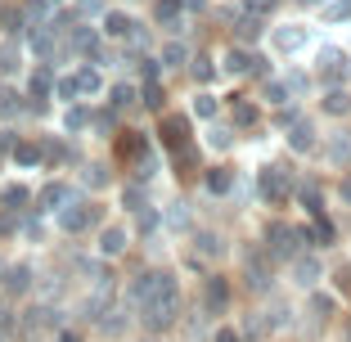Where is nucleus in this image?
I'll use <instances>...</instances> for the list:
<instances>
[{
    "label": "nucleus",
    "mask_w": 351,
    "mask_h": 342,
    "mask_svg": "<svg viewBox=\"0 0 351 342\" xmlns=\"http://www.w3.org/2000/svg\"><path fill=\"white\" fill-rule=\"evenodd\" d=\"M180 306H185V297H180V284H167V289H158L149 302H140L135 311H140V324H145L149 333H167L176 320H180Z\"/></svg>",
    "instance_id": "nucleus-1"
},
{
    "label": "nucleus",
    "mask_w": 351,
    "mask_h": 342,
    "mask_svg": "<svg viewBox=\"0 0 351 342\" xmlns=\"http://www.w3.org/2000/svg\"><path fill=\"white\" fill-rule=\"evenodd\" d=\"M45 329H63V311H59V306H50V302H41V306H27V311L19 315V329H14V333H23V338H36V333H45Z\"/></svg>",
    "instance_id": "nucleus-2"
},
{
    "label": "nucleus",
    "mask_w": 351,
    "mask_h": 342,
    "mask_svg": "<svg viewBox=\"0 0 351 342\" xmlns=\"http://www.w3.org/2000/svg\"><path fill=\"white\" fill-rule=\"evenodd\" d=\"M302 252V239L293 225H284V221H275V225L266 230V257L270 261H293Z\"/></svg>",
    "instance_id": "nucleus-3"
},
{
    "label": "nucleus",
    "mask_w": 351,
    "mask_h": 342,
    "mask_svg": "<svg viewBox=\"0 0 351 342\" xmlns=\"http://www.w3.org/2000/svg\"><path fill=\"white\" fill-rule=\"evenodd\" d=\"M95 221H99V208H95V203H82V198H73L68 208H59V230L63 234H82V230H90Z\"/></svg>",
    "instance_id": "nucleus-4"
},
{
    "label": "nucleus",
    "mask_w": 351,
    "mask_h": 342,
    "mask_svg": "<svg viewBox=\"0 0 351 342\" xmlns=\"http://www.w3.org/2000/svg\"><path fill=\"white\" fill-rule=\"evenodd\" d=\"M289 266H293V284H298L302 293H311L315 284L324 280V266H320V257H315V252H298Z\"/></svg>",
    "instance_id": "nucleus-5"
},
{
    "label": "nucleus",
    "mask_w": 351,
    "mask_h": 342,
    "mask_svg": "<svg viewBox=\"0 0 351 342\" xmlns=\"http://www.w3.org/2000/svg\"><path fill=\"white\" fill-rule=\"evenodd\" d=\"M36 284V270L27 266V261H14V266H5L0 270V289L10 293V297H23V293Z\"/></svg>",
    "instance_id": "nucleus-6"
},
{
    "label": "nucleus",
    "mask_w": 351,
    "mask_h": 342,
    "mask_svg": "<svg viewBox=\"0 0 351 342\" xmlns=\"http://www.w3.org/2000/svg\"><path fill=\"white\" fill-rule=\"evenodd\" d=\"M108 306H113V275H99L95 289H90V297L82 302V315H86V320H99Z\"/></svg>",
    "instance_id": "nucleus-7"
},
{
    "label": "nucleus",
    "mask_w": 351,
    "mask_h": 342,
    "mask_svg": "<svg viewBox=\"0 0 351 342\" xmlns=\"http://www.w3.org/2000/svg\"><path fill=\"white\" fill-rule=\"evenodd\" d=\"M261 198H270V203H284L289 198V167L284 162L261 167Z\"/></svg>",
    "instance_id": "nucleus-8"
},
{
    "label": "nucleus",
    "mask_w": 351,
    "mask_h": 342,
    "mask_svg": "<svg viewBox=\"0 0 351 342\" xmlns=\"http://www.w3.org/2000/svg\"><path fill=\"white\" fill-rule=\"evenodd\" d=\"M203 311L207 315H226L230 311V280L212 275V280L203 284Z\"/></svg>",
    "instance_id": "nucleus-9"
},
{
    "label": "nucleus",
    "mask_w": 351,
    "mask_h": 342,
    "mask_svg": "<svg viewBox=\"0 0 351 342\" xmlns=\"http://www.w3.org/2000/svg\"><path fill=\"white\" fill-rule=\"evenodd\" d=\"M289 149L293 154H315V149H320V135H315V126H311L306 117H293L289 122Z\"/></svg>",
    "instance_id": "nucleus-10"
},
{
    "label": "nucleus",
    "mask_w": 351,
    "mask_h": 342,
    "mask_svg": "<svg viewBox=\"0 0 351 342\" xmlns=\"http://www.w3.org/2000/svg\"><path fill=\"white\" fill-rule=\"evenodd\" d=\"M347 73H351V54L324 45V50H320V77H324V82H342Z\"/></svg>",
    "instance_id": "nucleus-11"
},
{
    "label": "nucleus",
    "mask_w": 351,
    "mask_h": 342,
    "mask_svg": "<svg viewBox=\"0 0 351 342\" xmlns=\"http://www.w3.org/2000/svg\"><path fill=\"white\" fill-rule=\"evenodd\" d=\"M270 41H275V50H284V54H298L302 45L311 41V32L302 27V23H284V27H275V36H270Z\"/></svg>",
    "instance_id": "nucleus-12"
},
{
    "label": "nucleus",
    "mask_w": 351,
    "mask_h": 342,
    "mask_svg": "<svg viewBox=\"0 0 351 342\" xmlns=\"http://www.w3.org/2000/svg\"><path fill=\"white\" fill-rule=\"evenodd\" d=\"M77 198V189L73 185H63V180H50V185L36 194V203H41V212H59V208H68Z\"/></svg>",
    "instance_id": "nucleus-13"
},
{
    "label": "nucleus",
    "mask_w": 351,
    "mask_h": 342,
    "mask_svg": "<svg viewBox=\"0 0 351 342\" xmlns=\"http://www.w3.org/2000/svg\"><path fill=\"white\" fill-rule=\"evenodd\" d=\"M324 162L329 167H351V131H333L324 140Z\"/></svg>",
    "instance_id": "nucleus-14"
},
{
    "label": "nucleus",
    "mask_w": 351,
    "mask_h": 342,
    "mask_svg": "<svg viewBox=\"0 0 351 342\" xmlns=\"http://www.w3.org/2000/svg\"><path fill=\"white\" fill-rule=\"evenodd\" d=\"M243 280H248L252 293H266V289H270V257H266V252H252V257H248Z\"/></svg>",
    "instance_id": "nucleus-15"
},
{
    "label": "nucleus",
    "mask_w": 351,
    "mask_h": 342,
    "mask_svg": "<svg viewBox=\"0 0 351 342\" xmlns=\"http://www.w3.org/2000/svg\"><path fill=\"white\" fill-rule=\"evenodd\" d=\"M194 257L221 261V257H226V239H221L217 230H198V234H194Z\"/></svg>",
    "instance_id": "nucleus-16"
},
{
    "label": "nucleus",
    "mask_w": 351,
    "mask_h": 342,
    "mask_svg": "<svg viewBox=\"0 0 351 342\" xmlns=\"http://www.w3.org/2000/svg\"><path fill=\"white\" fill-rule=\"evenodd\" d=\"M99 27H104V36L126 41V36H131V27H135V19H131V14H122V10H104L99 14Z\"/></svg>",
    "instance_id": "nucleus-17"
},
{
    "label": "nucleus",
    "mask_w": 351,
    "mask_h": 342,
    "mask_svg": "<svg viewBox=\"0 0 351 342\" xmlns=\"http://www.w3.org/2000/svg\"><path fill=\"white\" fill-rule=\"evenodd\" d=\"M126 243H131V234H126L122 225H104L99 230V257H122Z\"/></svg>",
    "instance_id": "nucleus-18"
},
{
    "label": "nucleus",
    "mask_w": 351,
    "mask_h": 342,
    "mask_svg": "<svg viewBox=\"0 0 351 342\" xmlns=\"http://www.w3.org/2000/svg\"><path fill=\"white\" fill-rule=\"evenodd\" d=\"M126 324H131V315H126V311H117V306H108V311H104L99 320H95V329H99L104 338H122V333H126Z\"/></svg>",
    "instance_id": "nucleus-19"
},
{
    "label": "nucleus",
    "mask_w": 351,
    "mask_h": 342,
    "mask_svg": "<svg viewBox=\"0 0 351 342\" xmlns=\"http://www.w3.org/2000/svg\"><path fill=\"white\" fill-rule=\"evenodd\" d=\"M73 82H77V95H104V73L95 68V63L77 68V73H73Z\"/></svg>",
    "instance_id": "nucleus-20"
},
{
    "label": "nucleus",
    "mask_w": 351,
    "mask_h": 342,
    "mask_svg": "<svg viewBox=\"0 0 351 342\" xmlns=\"http://www.w3.org/2000/svg\"><path fill=\"white\" fill-rule=\"evenodd\" d=\"M19 59H23V45H19V36H5V41H0V77L19 73Z\"/></svg>",
    "instance_id": "nucleus-21"
},
{
    "label": "nucleus",
    "mask_w": 351,
    "mask_h": 342,
    "mask_svg": "<svg viewBox=\"0 0 351 342\" xmlns=\"http://www.w3.org/2000/svg\"><path fill=\"white\" fill-rule=\"evenodd\" d=\"M158 63H162V68H185V63H189V45L180 41V36H176V41H167L162 54H158Z\"/></svg>",
    "instance_id": "nucleus-22"
},
{
    "label": "nucleus",
    "mask_w": 351,
    "mask_h": 342,
    "mask_svg": "<svg viewBox=\"0 0 351 342\" xmlns=\"http://www.w3.org/2000/svg\"><path fill=\"white\" fill-rule=\"evenodd\" d=\"M324 113H333V117L351 113V90H347V86H333V90L324 95Z\"/></svg>",
    "instance_id": "nucleus-23"
},
{
    "label": "nucleus",
    "mask_w": 351,
    "mask_h": 342,
    "mask_svg": "<svg viewBox=\"0 0 351 342\" xmlns=\"http://www.w3.org/2000/svg\"><path fill=\"white\" fill-rule=\"evenodd\" d=\"M10 158H14L19 167H36V162H41V145H32V140H14Z\"/></svg>",
    "instance_id": "nucleus-24"
},
{
    "label": "nucleus",
    "mask_w": 351,
    "mask_h": 342,
    "mask_svg": "<svg viewBox=\"0 0 351 342\" xmlns=\"http://www.w3.org/2000/svg\"><path fill=\"white\" fill-rule=\"evenodd\" d=\"M185 131H189L185 117H167V122H162V140H167V149H180V145H185Z\"/></svg>",
    "instance_id": "nucleus-25"
},
{
    "label": "nucleus",
    "mask_w": 351,
    "mask_h": 342,
    "mask_svg": "<svg viewBox=\"0 0 351 342\" xmlns=\"http://www.w3.org/2000/svg\"><path fill=\"white\" fill-rule=\"evenodd\" d=\"M226 73H230V77L252 73V54H248V50H239V45H230V54H226Z\"/></svg>",
    "instance_id": "nucleus-26"
},
{
    "label": "nucleus",
    "mask_w": 351,
    "mask_h": 342,
    "mask_svg": "<svg viewBox=\"0 0 351 342\" xmlns=\"http://www.w3.org/2000/svg\"><path fill=\"white\" fill-rule=\"evenodd\" d=\"M162 225H167V230H189V203H185V198H176L171 208H167Z\"/></svg>",
    "instance_id": "nucleus-27"
},
{
    "label": "nucleus",
    "mask_w": 351,
    "mask_h": 342,
    "mask_svg": "<svg viewBox=\"0 0 351 342\" xmlns=\"http://www.w3.org/2000/svg\"><path fill=\"white\" fill-rule=\"evenodd\" d=\"M261 315V324H266V333H279V329H284V324H289V306H284V302H275V306H270V311H257Z\"/></svg>",
    "instance_id": "nucleus-28"
},
{
    "label": "nucleus",
    "mask_w": 351,
    "mask_h": 342,
    "mask_svg": "<svg viewBox=\"0 0 351 342\" xmlns=\"http://www.w3.org/2000/svg\"><path fill=\"white\" fill-rule=\"evenodd\" d=\"M27 185H5L0 189V208H10V212H23V203H27Z\"/></svg>",
    "instance_id": "nucleus-29"
},
{
    "label": "nucleus",
    "mask_w": 351,
    "mask_h": 342,
    "mask_svg": "<svg viewBox=\"0 0 351 342\" xmlns=\"http://www.w3.org/2000/svg\"><path fill=\"white\" fill-rule=\"evenodd\" d=\"M90 126V108H82V104H73L68 113H63V131L68 135H77V131H86Z\"/></svg>",
    "instance_id": "nucleus-30"
},
{
    "label": "nucleus",
    "mask_w": 351,
    "mask_h": 342,
    "mask_svg": "<svg viewBox=\"0 0 351 342\" xmlns=\"http://www.w3.org/2000/svg\"><path fill=\"white\" fill-rule=\"evenodd\" d=\"M275 5H279V0H239V14H248V19H261V23H266L270 14H275Z\"/></svg>",
    "instance_id": "nucleus-31"
},
{
    "label": "nucleus",
    "mask_w": 351,
    "mask_h": 342,
    "mask_svg": "<svg viewBox=\"0 0 351 342\" xmlns=\"http://www.w3.org/2000/svg\"><path fill=\"white\" fill-rule=\"evenodd\" d=\"M108 104H113V108H131V104H135V86H131V82L108 86Z\"/></svg>",
    "instance_id": "nucleus-32"
},
{
    "label": "nucleus",
    "mask_w": 351,
    "mask_h": 342,
    "mask_svg": "<svg viewBox=\"0 0 351 342\" xmlns=\"http://www.w3.org/2000/svg\"><path fill=\"white\" fill-rule=\"evenodd\" d=\"M207 189H212V194H230V189H234L226 167H212V171H207Z\"/></svg>",
    "instance_id": "nucleus-33"
},
{
    "label": "nucleus",
    "mask_w": 351,
    "mask_h": 342,
    "mask_svg": "<svg viewBox=\"0 0 351 342\" xmlns=\"http://www.w3.org/2000/svg\"><path fill=\"white\" fill-rule=\"evenodd\" d=\"M298 198L306 203V212H311V217H320V185H315V180H306V185L298 189Z\"/></svg>",
    "instance_id": "nucleus-34"
},
{
    "label": "nucleus",
    "mask_w": 351,
    "mask_h": 342,
    "mask_svg": "<svg viewBox=\"0 0 351 342\" xmlns=\"http://www.w3.org/2000/svg\"><path fill=\"white\" fill-rule=\"evenodd\" d=\"M261 95H266V104H289V99H293V90H289V86H284V82H266V90H261Z\"/></svg>",
    "instance_id": "nucleus-35"
},
{
    "label": "nucleus",
    "mask_w": 351,
    "mask_h": 342,
    "mask_svg": "<svg viewBox=\"0 0 351 342\" xmlns=\"http://www.w3.org/2000/svg\"><path fill=\"white\" fill-rule=\"evenodd\" d=\"M54 95H59L63 104H77V99H82V95H77V82H73V77H54Z\"/></svg>",
    "instance_id": "nucleus-36"
},
{
    "label": "nucleus",
    "mask_w": 351,
    "mask_h": 342,
    "mask_svg": "<svg viewBox=\"0 0 351 342\" xmlns=\"http://www.w3.org/2000/svg\"><path fill=\"white\" fill-rule=\"evenodd\" d=\"M122 203H126V212L149 208V198H145V189H140V185H126V189H122Z\"/></svg>",
    "instance_id": "nucleus-37"
},
{
    "label": "nucleus",
    "mask_w": 351,
    "mask_h": 342,
    "mask_svg": "<svg viewBox=\"0 0 351 342\" xmlns=\"http://www.w3.org/2000/svg\"><path fill=\"white\" fill-rule=\"evenodd\" d=\"M189 73H194V82H212V73H217V68H212V59H207V54H198V59H189Z\"/></svg>",
    "instance_id": "nucleus-38"
},
{
    "label": "nucleus",
    "mask_w": 351,
    "mask_h": 342,
    "mask_svg": "<svg viewBox=\"0 0 351 342\" xmlns=\"http://www.w3.org/2000/svg\"><path fill=\"white\" fill-rule=\"evenodd\" d=\"M311 311L320 315V320H329V315H333V297H329V293H315V289H311Z\"/></svg>",
    "instance_id": "nucleus-39"
},
{
    "label": "nucleus",
    "mask_w": 351,
    "mask_h": 342,
    "mask_svg": "<svg viewBox=\"0 0 351 342\" xmlns=\"http://www.w3.org/2000/svg\"><path fill=\"white\" fill-rule=\"evenodd\" d=\"M108 10L104 0H77V10H73V19H99V14Z\"/></svg>",
    "instance_id": "nucleus-40"
},
{
    "label": "nucleus",
    "mask_w": 351,
    "mask_h": 342,
    "mask_svg": "<svg viewBox=\"0 0 351 342\" xmlns=\"http://www.w3.org/2000/svg\"><path fill=\"white\" fill-rule=\"evenodd\" d=\"M194 117H217V95H198V99H194Z\"/></svg>",
    "instance_id": "nucleus-41"
},
{
    "label": "nucleus",
    "mask_w": 351,
    "mask_h": 342,
    "mask_svg": "<svg viewBox=\"0 0 351 342\" xmlns=\"http://www.w3.org/2000/svg\"><path fill=\"white\" fill-rule=\"evenodd\" d=\"M86 185H90V189H104V185H108V171H104V167L99 162H90V167H86Z\"/></svg>",
    "instance_id": "nucleus-42"
},
{
    "label": "nucleus",
    "mask_w": 351,
    "mask_h": 342,
    "mask_svg": "<svg viewBox=\"0 0 351 342\" xmlns=\"http://www.w3.org/2000/svg\"><path fill=\"white\" fill-rule=\"evenodd\" d=\"M234 108V126H257V108L252 104H230Z\"/></svg>",
    "instance_id": "nucleus-43"
},
{
    "label": "nucleus",
    "mask_w": 351,
    "mask_h": 342,
    "mask_svg": "<svg viewBox=\"0 0 351 342\" xmlns=\"http://www.w3.org/2000/svg\"><path fill=\"white\" fill-rule=\"evenodd\" d=\"M239 36H243V41H257L261 36V19H248V14H243V19H239Z\"/></svg>",
    "instance_id": "nucleus-44"
},
{
    "label": "nucleus",
    "mask_w": 351,
    "mask_h": 342,
    "mask_svg": "<svg viewBox=\"0 0 351 342\" xmlns=\"http://www.w3.org/2000/svg\"><path fill=\"white\" fill-rule=\"evenodd\" d=\"M59 293H63V280H59V275H45V284H41V297H45V302H54Z\"/></svg>",
    "instance_id": "nucleus-45"
},
{
    "label": "nucleus",
    "mask_w": 351,
    "mask_h": 342,
    "mask_svg": "<svg viewBox=\"0 0 351 342\" xmlns=\"http://www.w3.org/2000/svg\"><path fill=\"white\" fill-rule=\"evenodd\" d=\"M145 104H149V108H162V90H158V77H154V82H145Z\"/></svg>",
    "instance_id": "nucleus-46"
},
{
    "label": "nucleus",
    "mask_w": 351,
    "mask_h": 342,
    "mask_svg": "<svg viewBox=\"0 0 351 342\" xmlns=\"http://www.w3.org/2000/svg\"><path fill=\"white\" fill-rule=\"evenodd\" d=\"M207 145H212V149H230V131L212 126V131H207Z\"/></svg>",
    "instance_id": "nucleus-47"
},
{
    "label": "nucleus",
    "mask_w": 351,
    "mask_h": 342,
    "mask_svg": "<svg viewBox=\"0 0 351 342\" xmlns=\"http://www.w3.org/2000/svg\"><path fill=\"white\" fill-rule=\"evenodd\" d=\"M212 342H243V333H239V329H230V324H221V329L212 333Z\"/></svg>",
    "instance_id": "nucleus-48"
},
{
    "label": "nucleus",
    "mask_w": 351,
    "mask_h": 342,
    "mask_svg": "<svg viewBox=\"0 0 351 342\" xmlns=\"http://www.w3.org/2000/svg\"><path fill=\"white\" fill-rule=\"evenodd\" d=\"M14 329H19V315L10 306H0V333H14Z\"/></svg>",
    "instance_id": "nucleus-49"
},
{
    "label": "nucleus",
    "mask_w": 351,
    "mask_h": 342,
    "mask_svg": "<svg viewBox=\"0 0 351 342\" xmlns=\"http://www.w3.org/2000/svg\"><path fill=\"white\" fill-rule=\"evenodd\" d=\"M243 333H248V338H266V324H261V315H248Z\"/></svg>",
    "instance_id": "nucleus-50"
},
{
    "label": "nucleus",
    "mask_w": 351,
    "mask_h": 342,
    "mask_svg": "<svg viewBox=\"0 0 351 342\" xmlns=\"http://www.w3.org/2000/svg\"><path fill=\"white\" fill-rule=\"evenodd\" d=\"M329 19H333V23L351 19V0H338V5H329Z\"/></svg>",
    "instance_id": "nucleus-51"
},
{
    "label": "nucleus",
    "mask_w": 351,
    "mask_h": 342,
    "mask_svg": "<svg viewBox=\"0 0 351 342\" xmlns=\"http://www.w3.org/2000/svg\"><path fill=\"white\" fill-rule=\"evenodd\" d=\"M0 234H19V217H14L10 208H5V217H0Z\"/></svg>",
    "instance_id": "nucleus-52"
},
{
    "label": "nucleus",
    "mask_w": 351,
    "mask_h": 342,
    "mask_svg": "<svg viewBox=\"0 0 351 342\" xmlns=\"http://www.w3.org/2000/svg\"><path fill=\"white\" fill-rule=\"evenodd\" d=\"M342 203H351V176L342 180Z\"/></svg>",
    "instance_id": "nucleus-53"
},
{
    "label": "nucleus",
    "mask_w": 351,
    "mask_h": 342,
    "mask_svg": "<svg viewBox=\"0 0 351 342\" xmlns=\"http://www.w3.org/2000/svg\"><path fill=\"white\" fill-rule=\"evenodd\" d=\"M140 342H158V333H149V338H140Z\"/></svg>",
    "instance_id": "nucleus-54"
},
{
    "label": "nucleus",
    "mask_w": 351,
    "mask_h": 342,
    "mask_svg": "<svg viewBox=\"0 0 351 342\" xmlns=\"http://www.w3.org/2000/svg\"><path fill=\"white\" fill-rule=\"evenodd\" d=\"M0 167H5V154H0Z\"/></svg>",
    "instance_id": "nucleus-55"
},
{
    "label": "nucleus",
    "mask_w": 351,
    "mask_h": 342,
    "mask_svg": "<svg viewBox=\"0 0 351 342\" xmlns=\"http://www.w3.org/2000/svg\"><path fill=\"white\" fill-rule=\"evenodd\" d=\"M0 342H5V333H0Z\"/></svg>",
    "instance_id": "nucleus-56"
},
{
    "label": "nucleus",
    "mask_w": 351,
    "mask_h": 342,
    "mask_svg": "<svg viewBox=\"0 0 351 342\" xmlns=\"http://www.w3.org/2000/svg\"><path fill=\"white\" fill-rule=\"evenodd\" d=\"M0 270H5V261H0Z\"/></svg>",
    "instance_id": "nucleus-57"
}]
</instances>
